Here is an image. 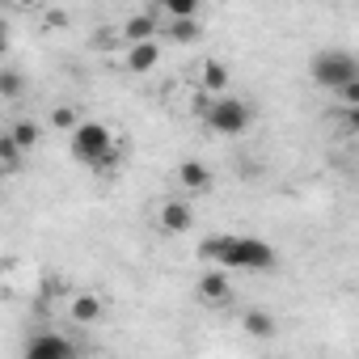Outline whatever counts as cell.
Listing matches in <instances>:
<instances>
[{
  "label": "cell",
  "mask_w": 359,
  "mask_h": 359,
  "mask_svg": "<svg viewBox=\"0 0 359 359\" xmlns=\"http://www.w3.org/2000/svg\"><path fill=\"white\" fill-rule=\"evenodd\" d=\"M156 60H161V43L152 39V43H135V47H127L123 68H127V72H148V68H156Z\"/></svg>",
  "instance_id": "9c48e42d"
},
{
  "label": "cell",
  "mask_w": 359,
  "mask_h": 359,
  "mask_svg": "<svg viewBox=\"0 0 359 359\" xmlns=\"http://www.w3.org/2000/svg\"><path fill=\"white\" fill-rule=\"evenodd\" d=\"M51 123H55L60 131H76V110H72V106H60V110L51 114Z\"/></svg>",
  "instance_id": "ac0fdd59"
},
{
  "label": "cell",
  "mask_w": 359,
  "mask_h": 359,
  "mask_svg": "<svg viewBox=\"0 0 359 359\" xmlns=\"http://www.w3.org/2000/svg\"><path fill=\"white\" fill-rule=\"evenodd\" d=\"M22 165V152L9 144V135H0V169H18Z\"/></svg>",
  "instance_id": "e0dca14e"
},
{
  "label": "cell",
  "mask_w": 359,
  "mask_h": 359,
  "mask_svg": "<svg viewBox=\"0 0 359 359\" xmlns=\"http://www.w3.org/2000/svg\"><path fill=\"white\" fill-rule=\"evenodd\" d=\"M72 152H76V161H85V165H93V169L118 165L114 131H110L106 123H76V131H72Z\"/></svg>",
  "instance_id": "7a4b0ae2"
},
{
  "label": "cell",
  "mask_w": 359,
  "mask_h": 359,
  "mask_svg": "<svg viewBox=\"0 0 359 359\" xmlns=\"http://www.w3.org/2000/svg\"><path fill=\"white\" fill-rule=\"evenodd\" d=\"M199 258L212 262V271H271L275 250L262 237H237V233H216L199 245Z\"/></svg>",
  "instance_id": "6da1fadb"
},
{
  "label": "cell",
  "mask_w": 359,
  "mask_h": 359,
  "mask_svg": "<svg viewBox=\"0 0 359 359\" xmlns=\"http://www.w3.org/2000/svg\"><path fill=\"white\" fill-rule=\"evenodd\" d=\"M241 321H245V330H250L254 338H271V334H275V317H271V313H262V309H250Z\"/></svg>",
  "instance_id": "5bb4252c"
},
{
  "label": "cell",
  "mask_w": 359,
  "mask_h": 359,
  "mask_svg": "<svg viewBox=\"0 0 359 359\" xmlns=\"http://www.w3.org/2000/svg\"><path fill=\"white\" fill-rule=\"evenodd\" d=\"M156 18H161L156 9L131 13V18L123 22V43H127V47H135V43H152V34H161V22H156Z\"/></svg>",
  "instance_id": "52a82bcc"
},
{
  "label": "cell",
  "mask_w": 359,
  "mask_h": 359,
  "mask_svg": "<svg viewBox=\"0 0 359 359\" xmlns=\"http://www.w3.org/2000/svg\"><path fill=\"white\" fill-rule=\"evenodd\" d=\"M199 85L212 93V97H224L229 93V68L220 60H203L199 64Z\"/></svg>",
  "instance_id": "8fae6325"
},
{
  "label": "cell",
  "mask_w": 359,
  "mask_h": 359,
  "mask_svg": "<svg viewBox=\"0 0 359 359\" xmlns=\"http://www.w3.org/2000/svg\"><path fill=\"white\" fill-rule=\"evenodd\" d=\"M173 43H195L199 39V18H191V22H169V30H165Z\"/></svg>",
  "instance_id": "2e32d148"
},
{
  "label": "cell",
  "mask_w": 359,
  "mask_h": 359,
  "mask_svg": "<svg viewBox=\"0 0 359 359\" xmlns=\"http://www.w3.org/2000/svg\"><path fill=\"white\" fill-rule=\"evenodd\" d=\"M97 317H102V300H97V296H89V292L72 296V321L89 325V321H97Z\"/></svg>",
  "instance_id": "4fadbf2b"
},
{
  "label": "cell",
  "mask_w": 359,
  "mask_h": 359,
  "mask_svg": "<svg viewBox=\"0 0 359 359\" xmlns=\"http://www.w3.org/2000/svg\"><path fill=\"white\" fill-rule=\"evenodd\" d=\"M203 118H208V127L216 131V135H241L245 127H250V106L241 102V97H212L208 102V110H203Z\"/></svg>",
  "instance_id": "277c9868"
},
{
  "label": "cell",
  "mask_w": 359,
  "mask_h": 359,
  "mask_svg": "<svg viewBox=\"0 0 359 359\" xmlns=\"http://www.w3.org/2000/svg\"><path fill=\"white\" fill-rule=\"evenodd\" d=\"M313 81L321 89H334L338 93L342 85L359 81V60L351 51H321V55H313Z\"/></svg>",
  "instance_id": "3957f363"
},
{
  "label": "cell",
  "mask_w": 359,
  "mask_h": 359,
  "mask_svg": "<svg viewBox=\"0 0 359 359\" xmlns=\"http://www.w3.org/2000/svg\"><path fill=\"white\" fill-rule=\"evenodd\" d=\"M5 135H9V144H13L18 152H26V148H34V144H39V135H43V131H39V123H30V118H18V123L5 131Z\"/></svg>",
  "instance_id": "7c38bea8"
},
{
  "label": "cell",
  "mask_w": 359,
  "mask_h": 359,
  "mask_svg": "<svg viewBox=\"0 0 359 359\" xmlns=\"http://www.w3.org/2000/svg\"><path fill=\"white\" fill-rule=\"evenodd\" d=\"M22 359H81V351H76L72 338L47 330V334H34V338L26 342V355H22Z\"/></svg>",
  "instance_id": "5b68a950"
},
{
  "label": "cell",
  "mask_w": 359,
  "mask_h": 359,
  "mask_svg": "<svg viewBox=\"0 0 359 359\" xmlns=\"http://www.w3.org/2000/svg\"><path fill=\"white\" fill-rule=\"evenodd\" d=\"M22 93H26V76H22V72H13V68H0V97L18 102Z\"/></svg>",
  "instance_id": "9a60e30c"
},
{
  "label": "cell",
  "mask_w": 359,
  "mask_h": 359,
  "mask_svg": "<svg viewBox=\"0 0 359 359\" xmlns=\"http://www.w3.org/2000/svg\"><path fill=\"white\" fill-rule=\"evenodd\" d=\"M156 224H161V233H169V237L191 233V229H195V208H191L187 199H165L161 212H156Z\"/></svg>",
  "instance_id": "8992f818"
},
{
  "label": "cell",
  "mask_w": 359,
  "mask_h": 359,
  "mask_svg": "<svg viewBox=\"0 0 359 359\" xmlns=\"http://www.w3.org/2000/svg\"><path fill=\"white\" fill-rule=\"evenodd\" d=\"M199 296H203L208 304H224V300L233 296L229 271H203V279H199Z\"/></svg>",
  "instance_id": "30bf717a"
},
{
  "label": "cell",
  "mask_w": 359,
  "mask_h": 359,
  "mask_svg": "<svg viewBox=\"0 0 359 359\" xmlns=\"http://www.w3.org/2000/svg\"><path fill=\"white\" fill-rule=\"evenodd\" d=\"M177 187L191 191V195L208 191V187H212V169H208L203 161H182V165H177Z\"/></svg>",
  "instance_id": "ba28073f"
}]
</instances>
